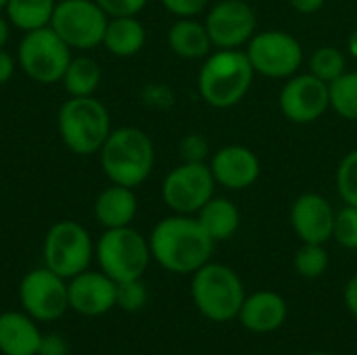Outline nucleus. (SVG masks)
Listing matches in <instances>:
<instances>
[{
    "label": "nucleus",
    "instance_id": "f257e3e1",
    "mask_svg": "<svg viewBox=\"0 0 357 355\" xmlns=\"http://www.w3.org/2000/svg\"><path fill=\"white\" fill-rule=\"evenodd\" d=\"M149 247L153 262L172 274H195L211 262L215 241L205 232L197 216L172 213L159 220L151 234Z\"/></svg>",
    "mask_w": 357,
    "mask_h": 355
},
{
    "label": "nucleus",
    "instance_id": "f03ea898",
    "mask_svg": "<svg viewBox=\"0 0 357 355\" xmlns=\"http://www.w3.org/2000/svg\"><path fill=\"white\" fill-rule=\"evenodd\" d=\"M255 71L245 50H211L199 67L197 90L201 100L218 111L232 109L245 100Z\"/></svg>",
    "mask_w": 357,
    "mask_h": 355
},
{
    "label": "nucleus",
    "instance_id": "7ed1b4c3",
    "mask_svg": "<svg viewBox=\"0 0 357 355\" xmlns=\"http://www.w3.org/2000/svg\"><path fill=\"white\" fill-rule=\"evenodd\" d=\"M98 159L102 174L111 184L138 188L151 178L157 153L153 138L144 130L136 126H121L111 130L98 151Z\"/></svg>",
    "mask_w": 357,
    "mask_h": 355
},
{
    "label": "nucleus",
    "instance_id": "20e7f679",
    "mask_svg": "<svg viewBox=\"0 0 357 355\" xmlns=\"http://www.w3.org/2000/svg\"><path fill=\"white\" fill-rule=\"evenodd\" d=\"M61 142L79 157L98 155L109 138L111 113L96 96H69L56 113Z\"/></svg>",
    "mask_w": 357,
    "mask_h": 355
},
{
    "label": "nucleus",
    "instance_id": "39448f33",
    "mask_svg": "<svg viewBox=\"0 0 357 355\" xmlns=\"http://www.w3.org/2000/svg\"><path fill=\"white\" fill-rule=\"evenodd\" d=\"M190 297L203 318L230 322L238 318L247 293L241 276L230 266L207 262L190 278Z\"/></svg>",
    "mask_w": 357,
    "mask_h": 355
},
{
    "label": "nucleus",
    "instance_id": "423d86ee",
    "mask_svg": "<svg viewBox=\"0 0 357 355\" xmlns=\"http://www.w3.org/2000/svg\"><path fill=\"white\" fill-rule=\"evenodd\" d=\"M94 257L98 270L115 282L142 278L153 259L149 236L132 226L105 230L94 243Z\"/></svg>",
    "mask_w": 357,
    "mask_h": 355
},
{
    "label": "nucleus",
    "instance_id": "0eeeda50",
    "mask_svg": "<svg viewBox=\"0 0 357 355\" xmlns=\"http://www.w3.org/2000/svg\"><path fill=\"white\" fill-rule=\"evenodd\" d=\"M73 56V50L48 25L25 31L17 46V67L36 84H59Z\"/></svg>",
    "mask_w": 357,
    "mask_h": 355
},
{
    "label": "nucleus",
    "instance_id": "6e6552de",
    "mask_svg": "<svg viewBox=\"0 0 357 355\" xmlns=\"http://www.w3.org/2000/svg\"><path fill=\"white\" fill-rule=\"evenodd\" d=\"M245 54L255 75L282 82L299 73L305 63L303 44L284 29H259L245 46Z\"/></svg>",
    "mask_w": 357,
    "mask_h": 355
},
{
    "label": "nucleus",
    "instance_id": "1a4fd4ad",
    "mask_svg": "<svg viewBox=\"0 0 357 355\" xmlns=\"http://www.w3.org/2000/svg\"><path fill=\"white\" fill-rule=\"evenodd\" d=\"M42 259L48 270L69 280L90 268L94 259V241L75 220L54 222L44 236Z\"/></svg>",
    "mask_w": 357,
    "mask_h": 355
},
{
    "label": "nucleus",
    "instance_id": "9d476101",
    "mask_svg": "<svg viewBox=\"0 0 357 355\" xmlns=\"http://www.w3.org/2000/svg\"><path fill=\"white\" fill-rule=\"evenodd\" d=\"M109 15L96 0H56L50 27L71 50H94L102 46Z\"/></svg>",
    "mask_w": 357,
    "mask_h": 355
},
{
    "label": "nucleus",
    "instance_id": "9b49d317",
    "mask_svg": "<svg viewBox=\"0 0 357 355\" xmlns=\"http://www.w3.org/2000/svg\"><path fill=\"white\" fill-rule=\"evenodd\" d=\"M215 180L209 163L180 161L161 182V199L172 213L197 216L201 207L215 195Z\"/></svg>",
    "mask_w": 357,
    "mask_h": 355
},
{
    "label": "nucleus",
    "instance_id": "f8f14e48",
    "mask_svg": "<svg viewBox=\"0 0 357 355\" xmlns=\"http://www.w3.org/2000/svg\"><path fill=\"white\" fill-rule=\"evenodd\" d=\"M203 23L213 50H245L249 40L259 31L257 13L247 0L211 2L205 10Z\"/></svg>",
    "mask_w": 357,
    "mask_h": 355
},
{
    "label": "nucleus",
    "instance_id": "ddd939ff",
    "mask_svg": "<svg viewBox=\"0 0 357 355\" xmlns=\"http://www.w3.org/2000/svg\"><path fill=\"white\" fill-rule=\"evenodd\" d=\"M19 303L36 322H54L69 310L67 280L46 266L29 270L19 282Z\"/></svg>",
    "mask_w": 357,
    "mask_h": 355
},
{
    "label": "nucleus",
    "instance_id": "4468645a",
    "mask_svg": "<svg viewBox=\"0 0 357 355\" xmlns=\"http://www.w3.org/2000/svg\"><path fill=\"white\" fill-rule=\"evenodd\" d=\"M278 109L282 117L297 126H307L324 117L331 111L328 84L312 75L310 71H299L284 80L278 94Z\"/></svg>",
    "mask_w": 357,
    "mask_h": 355
},
{
    "label": "nucleus",
    "instance_id": "2eb2a0df",
    "mask_svg": "<svg viewBox=\"0 0 357 355\" xmlns=\"http://www.w3.org/2000/svg\"><path fill=\"white\" fill-rule=\"evenodd\" d=\"M209 169L220 188L241 192L251 188L261 176V161L257 153L245 144L220 146L209 157Z\"/></svg>",
    "mask_w": 357,
    "mask_h": 355
},
{
    "label": "nucleus",
    "instance_id": "dca6fc26",
    "mask_svg": "<svg viewBox=\"0 0 357 355\" xmlns=\"http://www.w3.org/2000/svg\"><path fill=\"white\" fill-rule=\"evenodd\" d=\"M337 209L320 192H301L289 209V222L301 243L326 245L333 239Z\"/></svg>",
    "mask_w": 357,
    "mask_h": 355
},
{
    "label": "nucleus",
    "instance_id": "f3484780",
    "mask_svg": "<svg viewBox=\"0 0 357 355\" xmlns=\"http://www.w3.org/2000/svg\"><path fill=\"white\" fill-rule=\"evenodd\" d=\"M69 310L86 318H98L117 308V282L100 270H84L67 280Z\"/></svg>",
    "mask_w": 357,
    "mask_h": 355
},
{
    "label": "nucleus",
    "instance_id": "a211bd4d",
    "mask_svg": "<svg viewBox=\"0 0 357 355\" xmlns=\"http://www.w3.org/2000/svg\"><path fill=\"white\" fill-rule=\"evenodd\" d=\"M289 316L287 299L276 291H255L245 297L238 312L241 324L255 335H270L278 331Z\"/></svg>",
    "mask_w": 357,
    "mask_h": 355
},
{
    "label": "nucleus",
    "instance_id": "6ab92c4d",
    "mask_svg": "<svg viewBox=\"0 0 357 355\" xmlns=\"http://www.w3.org/2000/svg\"><path fill=\"white\" fill-rule=\"evenodd\" d=\"M136 213H138L136 188L109 184L94 199V218L105 230L132 226V222L136 220Z\"/></svg>",
    "mask_w": 357,
    "mask_h": 355
},
{
    "label": "nucleus",
    "instance_id": "aec40b11",
    "mask_svg": "<svg viewBox=\"0 0 357 355\" xmlns=\"http://www.w3.org/2000/svg\"><path fill=\"white\" fill-rule=\"evenodd\" d=\"M42 333L31 316L25 312L0 314V354L38 355Z\"/></svg>",
    "mask_w": 357,
    "mask_h": 355
},
{
    "label": "nucleus",
    "instance_id": "412c9836",
    "mask_svg": "<svg viewBox=\"0 0 357 355\" xmlns=\"http://www.w3.org/2000/svg\"><path fill=\"white\" fill-rule=\"evenodd\" d=\"M167 46L184 61H203L213 50L207 27L199 17L176 19L167 29Z\"/></svg>",
    "mask_w": 357,
    "mask_h": 355
},
{
    "label": "nucleus",
    "instance_id": "4be33fe9",
    "mask_svg": "<svg viewBox=\"0 0 357 355\" xmlns=\"http://www.w3.org/2000/svg\"><path fill=\"white\" fill-rule=\"evenodd\" d=\"M146 44V27L138 17H109L102 48L117 59L136 56Z\"/></svg>",
    "mask_w": 357,
    "mask_h": 355
},
{
    "label": "nucleus",
    "instance_id": "5701e85b",
    "mask_svg": "<svg viewBox=\"0 0 357 355\" xmlns=\"http://www.w3.org/2000/svg\"><path fill=\"white\" fill-rule=\"evenodd\" d=\"M197 220L205 228V232L215 241H230L241 228V209L228 197L213 195L197 213Z\"/></svg>",
    "mask_w": 357,
    "mask_h": 355
},
{
    "label": "nucleus",
    "instance_id": "b1692460",
    "mask_svg": "<svg viewBox=\"0 0 357 355\" xmlns=\"http://www.w3.org/2000/svg\"><path fill=\"white\" fill-rule=\"evenodd\" d=\"M102 80V71L96 59L88 54L71 56L65 73H63V88L67 96H94Z\"/></svg>",
    "mask_w": 357,
    "mask_h": 355
},
{
    "label": "nucleus",
    "instance_id": "393cba45",
    "mask_svg": "<svg viewBox=\"0 0 357 355\" xmlns=\"http://www.w3.org/2000/svg\"><path fill=\"white\" fill-rule=\"evenodd\" d=\"M56 0H8L4 15L19 31H33L48 27L54 15Z\"/></svg>",
    "mask_w": 357,
    "mask_h": 355
},
{
    "label": "nucleus",
    "instance_id": "a878e982",
    "mask_svg": "<svg viewBox=\"0 0 357 355\" xmlns=\"http://www.w3.org/2000/svg\"><path fill=\"white\" fill-rule=\"evenodd\" d=\"M307 71L312 75H316L318 80L331 84L347 71V52H343L341 48L331 46V44L318 46L310 52Z\"/></svg>",
    "mask_w": 357,
    "mask_h": 355
},
{
    "label": "nucleus",
    "instance_id": "bb28decb",
    "mask_svg": "<svg viewBox=\"0 0 357 355\" xmlns=\"http://www.w3.org/2000/svg\"><path fill=\"white\" fill-rule=\"evenodd\" d=\"M331 111L345 121H357V71H345L328 84Z\"/></svg>",
    "mask_w": 357,
    "mask_h": 355
},
{
    "label": "nucleus",
    "instance_id": "cd10ccee",
    "mask_svg": "<svg viewBox=\"0 0 357 355\" xmlns=\"http://www.w3.org/2000/svg\"><path fill=\"white\" fill-rule=\"evenodd\" d=\"M331 264V255L326 251V245H316V243H301L293 257L295 272L305 278V280H316L320 278Z\"/></svg>",
    "mask_w": 357,
    "mask_h": 355
},
{
    "label": "nucleus",
    "instance_id": "c85d7f7f",
    "mask_svg": "<svg viewBox=\"0 0 357 355\" xmlns=\"http://www.w3.org/2000/svg\"><path fill=\"white\" fill-rule=\"evenodd\" d=\"M335 186L343 205L357 207V149L345 153L335 172Z\"/></svg>",
    "mask_w": 357,
    "mask_h": 355
},
{
    "label": "nucleus",
    "instance_id": "c756f323",
    "mask_svg": "<svg viewBox=\"0 0 357 355\" xmlns=\"http://www.w3.org/2000/svg\"><path fill=\"white\" fill-rule=\"evenodd\" d=\"M333 239L343 249L357 251V207H354V205H343L341 209H337Z\"/></svg>",
    "mask_w": 357,
    "mask_h": 355
},
{
    "label": "nucleus",
    "instance_id": "7c9ffc66",
    "mask_svg": "<svg viewBox=\"0 0 357 355\" xmlns=\"http://www.w3.org/2000/svg\"><path fill=\"white\" fill-rule=\"evenodd\" d=\"M146 301H149V291L142 278L117 282V308L119 310L128 314H136L146 305Z\"/></svg>",
    "mask_w": 357,
    "mask_h": 355
},
{
    "label": "nucleus",
    "instance_id": "2f4dec72",
    "mask_svg": "<svg viewBox=\"0 0 357 355\" xmlns=\"http://www.w3.org/2000/svg\"><path fill=\"white\" fill-rule=\"evenodd\" d=\"M178 151H180V161H188V163H207L211 157V146L207 138L199 132L186 134L180 140Z\"/></svg>",
    "mask_w": 357,
    "mask_h": 355
},
{
    "label": "nucleus",
    "instance_id": "473e14b6",
    "mask_svg": "<svg viewBox=\"0 0 357 355\" xmlns=\"http://www.w3.org/2000/svg\"><path fill=\"white\" fill-rule=\"evenodd\" d=\"M159 2L176 19H180V17H201V15H205V10L211 4V0H159Z\"/></svg>",
    "mask_w": 357,
    "mask_h": 355
},
{
    "label": "nucleus",
    "instance_id": "72a5a7b5",
    "mask_svg": "<svg viewBox=\"0 0 357 355\" xmlns=\"http://www.w3.org/2000/svg\"><path fill=\"white\" fill-rule=\"evenodd\" d=\"M109 17H138L149 0H96Z\"/></svg>",
    "mask_w": 357,
    "mask_h": 355
},
{
    "label": "nucleus",
    "instance_id": "f704fd0d",
    "mask_svg": "<svg viewBox=\"0 0 357 355\" xmlns=\"http://www.w3.org/2000/svg\"><path fill=\"white\" fill-rule=\"evenodd\" d=\"M142 100L153 109H169L176 103V94L165 84H149L142 90Z\"/></svg>",
    "mask_w": 357,
    "mask_h": 355
},
{
    "label": "nucleus",
    "instance_id": "c9c22d12",
    "mask_svg": "<svg viewBox=\"0 0 357 355\" xmlns=\"http://www.w3.org/2000/svg\"><path fill=\"white\" fill-rule=\"evenodd\" d=\"M67 341L59 335H42L38 355H67Z\"/></svg>",
    "mask_w": 357,
    "mask_h": 355
},
{
    "label": "nucleus",
    "instance_id": "e433bc0d",
    "mask_svg": "<svg viewBox=\"0 0 357 355\" xmlns=\"http://www.w3.org/2000/svg\"><path fill=\"white\" fill-rule=\"evenodd\" d=\"M15 69H17V59L6 48H0V86L13 80Z\"/></svg>",
    "mask_w": 357,
    "mask_h": 355
},
{
    "label": "nucleus",
    "instance_id": "4c0bfd02",
    "mask_svg": "<svg viewBox=\"0 0 357 355\" xmlns=\"http://www.w3.org/2000/svg\"><path fill=\"white\" fill-rule=\"evenodd\" d=\"M289 4L299 15H316L324 8L326 0H289Z\"/></svg>",
    "mask_w": 357,
    "mask_h": 355
},
{
    "label": "nucleus",
    "instance_id": "58836bf2",
    "mask_svg": "<svg viewBox=\"0 0 357 355\" xmlns=\"http://www.w3.org/2000/svg\"><path fill=\"white\" fill-rule=\"evenodd\" d=\"M343 297H345V305H347V310L351 312V316L357 320V272L351 276V278H349V280H347Z\"/></svg>",
    "mask_w": 357,
    "mask_h": 355
},
{
    "label": "nucleus",
    "instance_id": "ea45409f",
    "mask_svg": "<svg viewBox=\"0 0 357 355\" xmlns=\"http://www.w3.org/2000/svg\"><path fill=\"white\" fill-rule=\"evenodd\" d=\"M10 29H13L10 21L6 19L4 13H0V48L6 46V42H8V38H10Z\"/></svg>",
    "mask_w": 357,
    "mask_h": 355
},
{
    "label": "nucleus",
    "instance_id": "a19ab883",
    "mask_svg": "<svg viewBox=\"0 0 357 355\" xmlns=\"http://www.w3.org/2000/svg\"><path fill=\"white\" fill-rule=\"evenodd\" d=\"M347 54L357 61V25L354 27V31L349 33V38H347Z\"/></svg>",
    "mask_w": 357,
    "mask_h": 355
},
{
    "label": "nucleus",
    "instance_id": "79ce46f5",
    "mask_svg": "<svg viewBox=\"0 0 357 355\" xmlns=\"http://www.w3.org/2000/svg\"><path fill=\"white\" fill-rule=\"evenodd\" d=\"M6 2H8V0H0V13H4V8H6Z\"/></svg>",
    "mask_w": 357,
    "mask_h": 355
},
{
    "label": "nucleus",
    "instance_id": "37998d69",
    "mask_svg": "<svg viewBox=\"0 0 357 355\" xmlns=\"http://www.w3.org/2000/svg\"><path fill=\"white\" fill-rule=\"evenodd\" d=\"M310 355H331V354H322V352H318V354H310Z\"/></svg>",
    "mask_w": 357,
    "mask_h": 355
}]
</instances>
